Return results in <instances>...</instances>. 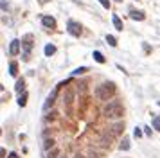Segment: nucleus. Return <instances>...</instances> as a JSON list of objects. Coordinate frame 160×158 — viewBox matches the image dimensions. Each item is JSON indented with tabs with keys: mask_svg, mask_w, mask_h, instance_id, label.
I'll use <instances>...</instances> for the list:
<instances>
[{
	"mask_svg": "<svg viewBox=\"0 0 160 158\" xmlns=\"http://www.w3.org/2000/svg\"><path fill=\"white\" fill-rule=\"evenodd\" d=\"M103 115L110 121H119L124 115V106L121 101H108L103 108Z\"/></svg>",
	"mask_w": 160,
	"mask_h": 158,
	"instance_id": "obj_1",
	"label": "nucleus"
},
{
	"mask_svg": "<svg viewBox=\"0 0 160 158\" xmlns=\"http://www.w3.org/2000/svg\"><path fill=\"white\" fill-rule=\"evenodd\" d=\"M115 92H117L115 83H112V81H104V83H101V85H97V86H95L94 95H95L99 101H108L110 97H113V95H115Z\"/></svg>",
	"mask_w": 160,
	"mask_h": 158,
	"instance_id": "obj_2",
	"label": "nucleus"
},
{
	"mask_svg": "<svg viewBox=\"0 0 160 158\" xmlns=\"http://www.w3.org/2000/svg\"><path fill=\"white\" fill-rule=\"evenodd\" d=\"M67 31H68V34H72V36H76V38H79V36L83 34L81 25H79L77 22H74V20H68V23H67Z\"/></svg>",
	"mask_w": 160,
	"mask_h": 158,
	"instance_id": "obj_3",
	"label": "nucleus"
},
{
	"mask_svg": "<svg viewBox=\"0 0 160 158\" xmlns=\"http://www.w3.org/2000/svg\"><path fill=\"white\" fill-rule=\"evenodd\" d=\"M59 86H61V83L49 94V97H47V101H45V104H43V112H49V108H52L54 106V103H56V97H58V90H59Z\"/></svg>",
	"mask_w": 160,
	"mask_h": 158,
	"instance_id": "obj_4",
	"label": "nucleus"
},
{
	"mask_svg": "<svg viewBox=\"0 0 160 158\" xmlns=\"http://www.w3.org/2000/svg\"><path fill=\"white\" fill-rule=\"evenodd\" d=\"M22 49H23V61H29L31 59V50H32L31 36H25V40H22Z\"/></svg>",
	"mask_w": 160,
	"mask_h": 158,
	"instance_id": "obj_5",
	"label": "nucleus"
},
{
	"mask_svg": "<svg viewBox=\"0 0 160 158\" xmlns=\"http://www.w3.org/2000/svg\"><path fill=\"white\" fill-rule=\"evenodd\" d=\"M74 95H76V94H74V90H72V88H68V90L65 92V101H63V103H65V108H67V112H70V110H72Z\"/></svg>",
	"mask_w": 160,
	"mask_h": 158,
	"instance_id": "obj_6",
	"label": "nucleus"
},
{
	"mask_svg": "<svg viewBox=\"0 0 160 158\" xmlns=\"http://www.w3.org/2000/svg\"><path fill=\"white\" fill-rule=\"evenodd\" d=\"M20 49H22V41H20V40H13V41L9 43V54H11V56L20 54Z\"/></svg>",
	"mask_w": 160,
	"mask_h": 158,
	"instance_id": "obj_7",
	"label": "nucleus"
},
{
	"mask_svg": "<svg viewBox=\"0 0 160 158\" xmlns=\"http://www.w3.org/2000/svg\"><path fill=\"white\" fill-rule=\"evenodd\" d=\"M124 131V122H115V124H112V128H110V135L112 137H117V135H121Z\"/></svg>",
	"mask_w": 160,
	"mask_h": 158,
	"instance_id": "obj_8",
	"label": "nucleus"
},
{
	"mask_svg": "<svg viewBox=\"0 0 160 158\" xmlns=\"http://www.w3.org/2000/svg\"><path fill=\"white\" fill-rule=\"evenodd\" d=\"M41 25L47 27V29H54V27H56V20H54L52 16H43V18H41Z\"/></svg>",
	"mask_w": 160,
	"mask_h": 158,
	"instance_id": "obj_9",
	"label": "nucleus"
},
{
	"mask_svg": "<svg viewBox=\"0 0 160 158\" xmlns=\"http://www.w3.org/2000/svg\"><path fill=\"white\" fill-rule=\"evenodd\" d=\"M130 18L131 20H139V22H142L144 18H146V14H144V11H130Z\"/></svg>",
	"mask_w": 160,
	"mask_h": 158,
	"instance_id": "obj_10",
	"label": "nucleus"
},
{
	"mask_svg": "<svg viewBox=\"0 0 160 158\" xmlns=\"http://www.w3.org/2000/svg\"><path fill=\"white\" fill-rule=\"evenodd\" d=\"M14 90H16L18 94H23V92H25V79H23V77H20V79L16 81V86H14Z\"/></svg>",
	"mask_w": 160,
	"mask_h": 158,
	"instance_id": "obj_11",
	"label": "nucleus"
},
{
	"mask_svg": "<svg viewBox=\"0 0 160 158\" xmlns=\"http://www.w3.org/2000/svg\"><path fill=\"white\" fill-rule=\"evenodd\" d=\"M112 22H113V25H115V29H117V31H122V29H124V25H122V20H121L117 14H113V16H112Z\"/></svg>",
	"mask_w": 160,
	"mask_h": 158,
	"instance_id": "obj_12",
	"label": "nucleus"
},
{
	"mask_svg": "<svg viewBox=\"0 0 160 158\" xmlns=\"http://www.w3.org/2000/svg\"><path fill=\"white\" fill-rule=\"evenodd\" d=\"M61 157V151L58 148H52L50 151H47V158H59Z\"/></svg>",
	"mask_w": 160,
	"mask_h": 158,
	"instance_id": "obj_13",
	"label": "nucleus"
},
{
	"mask_svg": "<svg viewBox=\"0 0 160 158\" xmlns=\"http://www.w3.org/2000/svg\"><path fill=\"white\" fill-rule=\"evenodd\" d=\"M130 148H131V146H130V139H128V137H124V139H122V142H121V146H119V149H121V151H128Z\"/></svg>",
	"mask_w": 160,
	"mask_h": 158,
	"instance_id": "obj_14",
	"label": "nucleus"
},
{
	"mask_svg": "<svg viewBox=\"0 0 160 158\" xmlns=\"http://www.w3.org/2000/svg\"><path fill=\"white\" fill-rule=\"evenodd\" d=\"M9 74H11V76H16V74H18V63H16V61H11V63H9Z\"/></svg>",
	"mask_w": 160,
	"mask_h": 158,
	"instance_id": "obj_15",
	"label": "nucleus"
},
{
	"mask_svg": "<svg viewBox=\"0 0 160 158\" xmlns=\"http://www.w3.org/2000/svg\"><path fill=\"white\" fill-rule=\"evenodd\" d=\"M106 43H108L110 47H117V38L112 36V34H106Z\"/></svg>",
	"mask_w": 160,
	"mask_h": 158,
	"instance_id": "obj_16",
	"label": "nucleus"
},
{
	"mask_svg": "<svg viewBox=\"0 0 160 158\" xmlns=\"http://www.w3.org/2000/svg\"><path fill=\"white\" fill-rule=\"evenodd\" d=\"M54 52H56V47H54L52 43H47V45H45V56H52Z\"/></svg>",
	"mask_w": 160,
	"mask_h": 158,
	"instance_id": "obj_17",
	"label": "nucleus"
},
{
	"mask_svg": "<svg viewBox=\"0 0 160 158\" xmlns=\"http://www.w3.org/2000/svg\"><path fill=\"white\" fill-rule=\"evenodd\" d=\"M27 104V92H23V94H20V97H18V106H25Z\"/></svg>",
	"mask_w": 160,
	"mask_h": 158,
	"instance_id": "obj_18",
	"label": "nucleus"
},
{
	"mask_svg": "<svg viewBox=\"0 0 160 158\" xmlns=\"http://www.w3.org/2000/svg\"><path fill=\"white\" fill-rule=\"evenodd\" d=\"M94 59H95L97 63H104V61H106V59H104V56H103L99 50H94Z\"/></svg>",
	"mask_w": 160,
	"mask_h": 158,
	"instance_id": "obj_19",
	"label": "nucleus"
},
{
	"mask_svg": "<svg viewBox=\"0 0 160 158\" xmlns=\"http://www.w3.org/2000/svg\"><path fill=\"white\" fill-rule=\"evenodd\" d=\"M110 139H112V137H110L108 133H104V135L101 137V146H110Z\"/></svg>",
	"mask_w": 160,
	"mask_h": 158,
	"instance_id": "obj_20",
	"label": "nucleus"
},
{
	"mask_svg": "<svg viewBox=\"0 0 160 158\" xmlns=\"http://www.w3.org/2000/svg\"><path fill=\"white\" fill-rule=\"evenodd\" d=\"M153 130L160 131V115H155V117H153Z\"/></svg>",
	"mask_w": 160,
	"mask_h": 158,
	"instance_id": "obj_21",
	"label": "nucleus"
},
{
	"mask_svg": "<svg viewBox=\"0 0 160 158\" xmlns=\"http://www.w3.org/2000/svg\"><path fill=\"white\" fill-rule=\"evenodd\" d=\"M85 72H88V68H86V67H79V68H76V70L72 72V76H81V74H85Z\"/></svg>",
	"mask_w": 160,
	"mask_h": 158,
	"instance_id": "obj_22",
	"label": "nucleus"
},
{
	"mask_svg": "<svg viewBox=\"0 0 160 158\" xmlns=\"http://www.w3.org/2000/svg\"><path fill=\"white\" fill-rule=\"evenodd\" d=\"M43 148H45L47 151H50V149L54 148V140H52V139H47V140H45V144H43Z\"/></svg>",
	"mask_w": 160,
	"mask_h": 158,
	"instance_id": "obj_23",
	"label": "nucleus"
},
{
	"mask_svg": "<svg viewBox=\"0 0 160 158\" xmlns=\"http://www.w3.org/2000/svg\"><path fill=\"white\" fill-rule=\"evenodd\" d=\"M133 135H135V139H140V137H142V131H140V128H135Z\"/></svg>",
	"mask_w": 160,
	"mask_h": 158,
	"instance_id": "obj_24",
	"label": "nucleus"
},
{
	"mask_svg": "<svg viewBox=\"0 0 160 158\" xmlns=\"http://www.w3.org/2000/svg\"><path fill=\"white\" fill-rule=\"evenodd\" d=\"M99 2H101V5L104 9H110V0H99Z\"/></svg>",
	"mask_w": 160,
	"mask_h": 158,
	"instance_id": "obj_25",
	"label": "nucleus"
},
{
	"mask_svg": "<svg viewBox=\"0 0 160 158\" xmlns=\"http://www.w3.org/2000/svg\"><path fill=\"white\" fill-rule=\"evenodd\" d=\"M144 133H146V135H151V128H149V126H146V128H144Z\"/></svg>",
	"mask_w": 160,
	"mask_h": 158,
	"instance_id": "obj_26",
	"label": "nucleus"
},
{
	"mask_svg": "<svg viewBox=\"0 0 160 158\" xmlns=\"http://www.w3.org/2000/svg\"><path fill=\"white\" fill-rule=\"evenodd\" d=\"M0 155H2V158H5V149H2V151H0Z\"/></svg>",
	"mask_w": 160,
	"mask_h": 158,
	"instance_id": "obj_27",
	"label": "nucleus"
},
{
	"mask_svg": "<svg viewBox=\"0 0 160 158\" xmlns=\"http://www.w3.org/2000/svg\"><path fill=\"white\" fill-rule=\"evenodd\" d=\"M38 2H40V4H41V5H43V4H47V2H49V0H38Z\"/></svg>",
	"mask_w": 160,
	"mask_h": 158,
	"instance_id": "obj_28",
	"label": "nucleus"
},
{
	"mask_svg": "<svg viewBox=\"0 0 160 158\" xmlns=\"http://www.w3.org/2000/svg\"><path fill=\"white\" fill-rule=\"evenodd\" d=\"M74 158H85V157H83V155H79V153H77V155H74Z\"/></svg>",
	"mask_w": 160,
	"mask_h": 158,
	"instance_id": "obj_29",
	"label": "nucleus"
},
{
	"mask_svg": "<svg viewBox=\"0 0 160 158\" xmlns=\"http://www.w3.org/2000/svg\"><path fill=\"white\" fill-rule=\"evenodd\" d=\"M115 2H121V0H115Z\"/></svg>",
	"mask_w": 160,
	"mask_h": 158,
	"instance_id": "obj_30",
	"label": "nucleus"
},
{
	"mask_svg": "<svg viewBox=\"0 0 160 158\" xmlns=\"http://www.w3.org/2000/svg\"><path fill=\"white\" fill-rule=\"evenodd\" d=\"M59 158H65V157H59Z\"/></svg>",
	"mask_w": 160,
	"mask_h": 158,
	"instance_id": "obj_31",
	"label": "nucleus"
}]
</instances>
